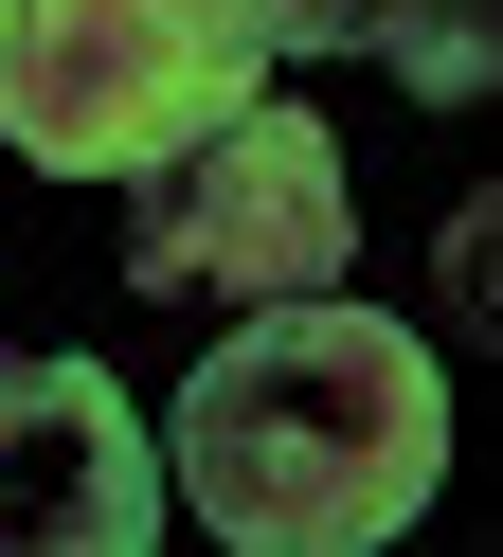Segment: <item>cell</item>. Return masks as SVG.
Instances as JSON below:
<instances>
[{"mask_svg":"<svg viewBox=\"0 0 503 557\" xmlns=\"http://www.w3.org/2000/svg\"><path fill=\"white\" fill-rule=\"evenodd\" d=\"M450 485V377L378 306H252L198 377H180L162 504L234 557H359Z\"/></svg>","mask_w":503,"mask_h":557,"instance_id":"cell-1","label":"cell"},{"mask_svg":"<svg viewBox=\"0 0 503 557\" xmlns=\"http://www.w3.org/2000/svg\"><path fill=\"white\" fill-rule=\"evenodd\" d=\"M252 0H0V145L54 181H144L180 126L252 109Z\"/></svg>","mask_w":503,"mask_h":557,"instance_id":"cell-2","label":"cell"},{"mask_svg":"<svg viewBox=\"0 0 503 557\" xmlns=\"http://www.w3.org/2000/svg\"><path fill=\"white\" fill-rule=\"evenodd\" d=\"M342 145H323L306 109H216V126H180L162 162H144V216H126V270L162 306H306V288H342Z\"/></svg>","mask_w":503,"mask_h":557,"instance_id":"cell-3","label":"cell"},{"mask_svg":"<svg viewBox=\"0 0 503 557\" xmlns=\"http://www.w3.org/2000/svg\"><path fill=\"white\" fill-rule=\"evenodd\" d=\"M0 540H36V557L162 540V449L90 360H0Z\"/></svg>","mask_w":503,"mask_h":557,"instance_id":"cell-4","label":"cell"},{"mask_svg":"<svg viewBox=\"0 0 503 557\" xmlns=\"http://www.w3.org/2000/svg\"><path fill=\"white\" fill-rule=\"evenodd\" d=\"M431 0H252V37L270 54H395Z\"/></svg>","mask_w":503,"mask_h":557,"instance_id":"cell-5","label":"cell"},{"mask_svg":"<svg viewBox=\"0 0 503 557\" xmlns=\"http://www.w3.org/2000/svg\"><path fill=\"white\" fill-rule=\"evenodd\" d=\"M450 306H467V342H503V198L450 216Z\"/></svg>","mask_w":503,"mask_h":557,"instance_id":"cell-6","label":"cell"}]
</instances>
